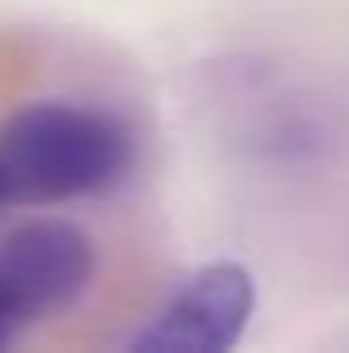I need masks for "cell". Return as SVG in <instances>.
I'll use <instances>...</instances> for the list:
<instances>
[{"mask_svg":"<svg viewBox=\"0 0 349 353\" xmlns=\"http://www.w3.org/2000/svg\"><path fill=\"white\" fill-rule=\"evenodd\" d=\"M134 139L112 112L77 103H36L0 130V183L9 206H50L90 197L126 179Z\"/></svg>","mask_w":349,"mask_h":353,"instance_id":"cell-1","label":"cell"},{"mask_svg":"<svg viewBox=\"0 0 349 353\" xmlns=\"http://www.w3.org/2000/svg\"><path fill=\"white\" fill-rule=\"evenodd\" d=\"M23 327H27V318L18 313V304L9 300L5 291H0V349H5V345H9V340H14Z\"/></svg>","mask_w":349,"mask_h":353,"instance_id":"cell-4","label":"cell"},{"mask_svg":"<svg viewBox=\"0 0 349 353\" xmlns=\"http://www.w3.org/2000/svg\"><path fill=\"white\" fill-rule=\"evenodd\" d=\"M255 309V282L242 264H210L134 336L143 353H219L242 340Z\"/></svg>","mask_w":349,"mask_h":353,"instance_id":"cell-3","label":"cell"},{"mask_svg":"<svg viewBox=\"0 0 349 353\" xmlns=\"http://www.w3.org/2000/svg\"><path fill=\"white\" fill-rule=\"evenodd\" d=\"M9 206V192H5V183H0V210H5Z\"/></svg>","mask_w":349,"mask_h":353,"instance_id":"cell-5","label":"cell"},{"mask_svg":"<svg viewBox=\"0 0 349 353\" xmlns=\"http://www.w3.org/2000/svg\"><path fill=\"white\" fill-rule=\"evenodd\" d=\"M94 277V241L68 219H36L0 241V291L27 322L77 300Z\"/></svg>","mask_w":349,"mask_h":353,"instance_id":"cell-2","label":"cell"}]
</instances>
